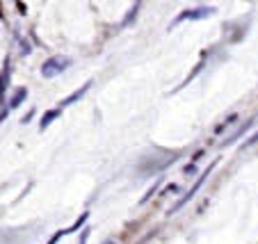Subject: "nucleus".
<instances>
[{"label":"nucleus","mask_w":258,"mask_h":244,"mask_svg":"<svg viewBox=\"0 0 258 244\" xmlns=\"http://www.w3.org/2000/svg\"><path fill=\"white\" fill-rule=\"evenodd\" d=\"M215 167H217V160H215V162H210V165H208V167H206V169H204V174H201V176H199V181H197L195 185H192V190H190V192H185V194L180 196V199L176 201V205H171V208H169V215H176V212H178V210H183V208H185V205H187V201H190L192 196H195L197 192L201 190V185H204V183L208 181L210 171H213Z\"/></svg>","instance_id":"nucleus-1"},{"label":"nucleus","mask_w":258,"mask_h":244,"mask_svg":"<svg viewBox=\"0 0 258 244\" xmlns=\"http://www.w3.org/2000/svg\"><path fill=\"white\" fill-rule=\"evenodd\" d=\"M69 66H71V59L69 57H50L41 64V75L50 80V78H55V75L64 73Z\"/></svg>","instance_id":"nucleus-2"},{"label":"nucleus","mask_w":258,"mask_h":244,"mask_svg":"<svg viewBox=\"0 0 258 244\" xmlns=\"http://www.w3.org/2000/svg\"><path fill=\"white\" fill-rule=\"evenodd\" d=\"M210 14H215L213 7H195V10H185V12H180V14L171 21L169 28H176V25L183 23V21H201V19H206V16H210Z\"/></svg>","instance_id":"nucleus-3"},{"label":"nucleus","mask_w":258,"mask_h":244,"mask_svg":"<svg viewBox=\"0 0 258 244\" xmlns=\"http://www.w3.org/2000/svg\"><path fill=\"white\" fill-rule=\"evenodd\" d=\"M89 87H92V83H85L83 87H80V89H76V92H73V94H71V96H69V98H64V101L59 103V108H67V105H71V103L80 101V98H83L85 94H87V89H89Z\"/></svg>","instance_id":"nucleus-4"},{"label":"nucleus","mask_w":258,"mask_h":244,"mask_svg":"<svg viewBox=\"0 0 258 244\" xmlns=\"http://www.w3.org/2000/svg\"><path fill=\"white\" fill-rule=\"evenodd\" d=\"M25 96H28V89H25V87H16V89H14V96H12V101H10V105H7V108H10V110H16L21 103L25 101Z\"/></svg>","instance_id":"nucleus-5"},{"label":"nucleus","mask_w":258,"mask_h":244,"mask_svg":"<svg viewBox=\"0 0 258 244\" xmlns=\"http://www.w3.org/2000/svg\"><path fill=\"white\" fill-rule=\"evenodd\" d=\"M57 117H59V110H48V112L41 117V121H39V130H46V128H48Z\"/></svg>","instance_id":"nucleus-6"},{"label":"nucleus","mask_w":258,"mask_h":244,"mask_svg":"<svg viewBox=\"0 0 258 244\" xmlns=\"http://www.w3.org/2000/svg\"><path fill=\"white\" fill-rule=\"evenodd\" d=\"M251 126H253V119H249V121H247V123H244V126H242V128H240V130H238V132H233V135H231V137H229V139H226V142H224V146H231V144H233V142H238L240 137H242V135H244V132H247V130H249V128H251Z\"/></svg>","instance_id":"nucleus-7"},{"label":"nucleus","mask_w":258,"mask_h":244,"mask_svg":"<svg viewBox=\"0 0 258 244\" xmlns=\"http://www.w3.org/2000/svg\"><path fill=\"white\" fill-rule=\"evenodd\" d=\"M204 66H206V59H201V62H199V64H197V66H195V68H192V71H190V75H187V78H185V83H183V85H178V89L187 87V85H190V83H192V80H195V78H197V75H199V71H201V68H204Z\"/></svg>","instance_id":"nucleus-8"},{"label":"nucleus","mask_w":258,"mask_h":244,"mask_svg":"<svg viewBox=\"0 0 258 244\" xmlns=\"http://www.w3.org/2000/svg\"><path fill=\"white\" fill-rule=\"evenodd\" d=\"M137 12H140V3H133V7H131V12H128L126 16H123V23L121 25H131V21L137 16Z\"/></svg>","instance_id":"nucleus-9"},{"label":"nucleus","mask_w":258,"mask_h":244,"mask_svg":"<svg viewBox=\"0 0 258 244\" xmlns=\"http://www.w3.org/2000/svg\"><path fill=\"white\" fill-rule=\"evenodd\" d=\"M87 219H89V210H87V212H83V215L78 217V221H76V224H73L71 228H67V235H69V233H73V230H78L80 226H83V224H85V221H87Z\"/></svg>","instance_id":"nucleus-10"},{"label":"nucleus","mask_w":258,"mask_h":244,"mask_svg":"<svg viewBox=\"0 0 258 244\" xmlns=\"http://www.w3.org/2000/svg\"><path fill=\"white\" fill-rule=\"evenodd\" d=\"M235 119H238V114H231V117H229V119H224V121H222V123H219V126H217V128H215V135H219V132L224 130V128H226V126H229V123H233V121H235Z\"/></svg>","instance_id":"nucleus-11"},{"label":"nucleus","mask_w":258,"mask_h":244,"mask_svg":"<svg viewBox=\"0 0 258 244\" xmlns=\"http://www.w3.org/2000/svg\"><path fill=\"white\" fill-rule=\"evenodd\" d=\"M156 190H158V183H156V185H151V187H149V190H146V194H144V196H142V199H140V205L149 203V199H151V196L156 194Z\"/></svg>","instance_id":"nucleus-12"},{"label":"nucleus","mask_w":258,"mask_h":244,"mask_svg":"<svg viewBox=\"0 0 258 244\" xmlns=\"http://www.w3.org/2000/svg\"><path fill=\"white\" fill-rule=\"evenodd\" d=\"M7 85H10V62H5L3 68V92H7Z\"/></svg>","instance_id":"nucleus-13"},{"label":"nucleus","mask_w":258,"mask_h":244,"mask_svg":"<svg viewBox=\"0 0 258 244\" xmlns=\"http://www.w3.org/2000/svg\"><path fill=\"white\" fill-rule=\"evenodd\" d=\"M174 192H180V187L176 185V183H169V185H167V190H162L160 192V196H167V194H174Z\"/></svg>","instance_id":"nucleus-14"},{"label":"nucleus","mask_w":258,"mask_h":244,"mask_svg":"<svg viewBox=\"0 0 258 244\" xmlns=\"http://www.w3.org/2000/svg\"><path fill=\"white\" fill-rule=\"evenodd\" d=\"M64 235H67V228L57 230V233H55L53 237H50V242H48V244H57V242H59V237H64Z\"/></svg>","instance_id":"nucleus-15"},{"label":"nucleus","mask_w":258,"mask_h":244,"mask_svg":"<svg viewBox=\"0 0 258 244\" xmlns=\"http://www.w3.org/2000/svg\"><path fill=\"white\" fill-rule=\"evenodd\" d=\"M195 171H197L195 162H190V165H185V169H183V174H185V176H195Z\"/></svg>","instance_id":"nucleus-16"},{"label":"nucleus","mask_w":258,"mask_h":244,"mask_svg":"<svg viewBox=\"0 0 258 244\" xmlns=\"http://www.w3.org/2000/svg\"><path fill=\"white\" fill-rule=\"evenodd\" d=\"M251 144H258V132H256V135H251V137H249L247 142H244V144H242V148H247V146H251Z\"/></svg>","instance_id":"nucleus-17"},{"label":"nucleus","mask_w":258,"mask_h":244,"mask_svg":"<svg viewBox=\"0 0 258 244\" xmlns=\"http://www.w3.org/2000/svg\"><path fill=\"white\" fill-rule=\"evenodd\" d=\"M87 237H89V228H87V230H83V235H80V244L87 242Z\"/></svg>","instance_id":"nucleus-18"},{"label":"nucleus","mask_w":258,"mask_h":244,"mask_svg":"<svg viewBox=\"0 0 258 244\" xmlns=\"http://www.w3.org/2000/svg\"><path fill=\"white\" fill-rule=\"evenodd\" d=\"M103 244H117V242H112V239H105V242H103Z\"/></svg>","instance_id":"nucleus-19"}]
</instances>
